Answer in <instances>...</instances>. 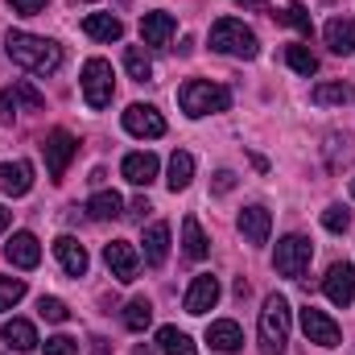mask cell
I'll return each instance as SVG.
<instances>
[{"mask_svg":"<svg viewBox=\"0 0 355 355\" xmlns=\"http://www.w3.org/2000/svg\"><path fill=\"white\" fill-rule=\"evenodd\" d=\"M4 50L17 67H25L29 75H54L62 67V46L50 42V37H37V33H8L4 37Z\"/></svg>","mask_w":355,"mask_h":355,"instance_id":"obj_1","label":"cell"},{"mask_svg":"<svg viewBox=\"0 0 355 355\" xmlns=\"http://www.w3.org/2000/svg\"><path fill=\"white\" fill-rule=\"evenodd\" d=\"M211 186H215V194H232V190H236V174H232V170H219Z\"/></svg>","mask_w":355,"mask_h":355,"instance_id":"obj_40","label":"cell"},{"mask_svg":"<svg viewBox=\"0 0 355 355\" xmlns=\"http://www.w3.org/2000/svg\"><path fill=\"white\" fill-rule=\"evenodd\" d=\"M215 302H219V277H211V272H198V277L190 281L186 297H182L186 314H207Z\"/></svg>","mask_w":355,"mask_h":355,"instance_id":"obj_13","label":"cell"},{"mask_svg":"<svg viewBox=\"0 0 355 355\" xmlns=\"http://www.w3.org/2000/svg\"><path fill=\"white\" fill-rule=\"evenodd\" d=\"M0 190L12 194V198L29 194V190H33V166H29V162H4V166H0Z\"/></svg>","mask_w":355,"mask_h":355,"instance_id":"obj_18","label":"cell"},{"mask_svg":"<svg viewBox=\"0 0 355 355\" xmlns=\"http://www.w3.org/2000/svg\"><path fill=\"white\" fill-rule=\"evenodd\" d=\"M302 331H306V339L318 343V347H339V343H343L339 322H335L327 310H318V306H306V310H302Z\"/></svg>","mask_w":355,"mask_h":355,"instance_id":"obj_7","label":"cell"},{"mask_svg":"<svg viewBox=\"0 0 355 355\" xmlns=\"http://www.w3.org/2000/svg\"><path fill=\"white\" fill-rule=\"evenodd\" d=\"M322 289H327V297L335 302V306H352L355 302V268L347 261H335V265L327 268V277H322Z\"/></svg>","mask_w":355,"mask_h":355,"instance_id":"obj_12","label":"cell"},{"mask_svg":"<svg viewBox=\"0 0 355 355\" xmlns=\"http://www.w3.org/2000/svg\"><path fill=\"white\" fill-rule=\"evenodd\" d=\"M178 103H182V112L190 120H198V116L227 112L232 107V91L211 83V79H190V83H182V91H178Z\"/></svg>","mask_w":355,"mask_h":355,"instance_id":"obj_2","label":"cell"},{"mask_svg":"<svg viewBox=\"0 0 355 355\" xmlns=\"http://www.w3.org/2000/svg\"><path fill=\"white\" fill-rule=\"evenodd\" d=\"M322 153H327V166H331V170H343V166L355 162V141L347 132H331L327 145H322Z\"/></svg>","mask_w":355,"mask_h":355,"instance_id":"obj_25","label":"cell"},{"mask_svg":"<svg viewBox=\"0 0 355 355\" xmlns=\"http://www.w3.org/2000/svg\"><path fill=\"white\" fill-rule=\"evenodd\" d=\"M310 99L318 107H331V103H355V87L352 83H318L310 91Z\"/></svg>","mask_w":355,"mask_h":355,"instance_id":"obj_29","label":"cell"},{"mask_svg":"<svg viewBox=\"0 0 355 355\" xmlns=\"http://www.w3.org/2000/svg\"><path fill=\"white\" fill-rule=\"evenodd\" d=\"M4 257L17 268H37L42 265V244H37L33 232H12V240L4 244Z\"/></svg>","mask_w":355,"mask_h":355,"instance_id":"obj_14","label":"cell"},{"mask_svg":"<svg viewBox=\"0 0 355 355\" xmlns=\"http://www.w3.org/2000/svg\"><path fill=\"white\" fill-rule=\"evenodd\" d=\"M54 257H58V265L67 268L71 277H83V272H87V265H91V261H87V248H83L75 236H58V240H54Z\"/></svg>","mask_w":355,"mask_h":355,"instance_id":"obj_17","label":"cell"},{"mask_svg":"<svg viewBox=\"0 0 355 355\" xmlns=\"http://www.w3.org/2000/svg\"><path fill=\"white\" fill-rule=\"evenodd\" d=\"M182 252H186L190 261H207V252H211V244H207V236H202V227H198L194 215L182 219Z\"/></svg>","mask_w":355,"mask_h":355,"instance_id":"obj_26","label":"cell"},{"mask_svg":"<svg viewBox=\"0 0 355 355\" xmlns=\"http://www.w3.org/2000/svg\"><path fill=\"white\" fill-rule=\"evenodd\" d=\"M153 322V306H149V297H132L128 306H124V327L128 331H145Z\"/></svg>","mask_w":355,"mask_h":355,"instance_id":"obj_32","label":"cell"},{"mask_svg":"<svg viewBox=\"0 0 355 355\" xmlns=\"http://www.w3.org/2000/svg\"><path fill=\"white\" fill-rule=\"evenodd\" d=\"M83 99H87L91 112H99V107H107L112 103V95H116V83H112V62H103V58H87V67H83Z\"/></svg>","mask_w":355,"mask_h":355,"instance_id":"obj_6","label":"cell"},{"mask_svg":"<svg viewBox=\"0 0 355 355\" xmlns=\"http://www.w3.org/2000/svg\"><path fill=\"white\" fill-rule=\"evenodd\" d=\"M120 174L128 178L132 186H149V182L157 178V157H153V153H128V157L120 162Z\"/></svg>","mask_w":355,"mask_h":355,"instance_id":"obj_22","label":"cell"},{"mask_svg":"<svg viewBox=\"0 0 355 355\" xmlns=\"http://www.w3.org/2000/svg\"><path fill=\"white\" fill-rule=\"evenodd\" d=\"M352 198H355V182H352Z\"/></svg>","mask_w":355,"mask_h":355,"instance_id":"obj_47","label":"cell"},{"mask_svg":"<svg viewBox=\"0 0 355 355\" xmlns=\"http://www.w3.org/2000/svg\"><path fill=\"white\" fill-rule=\"evenodd\" d=\"M322 227L327 232H347L352 227V211L347 207H327L322 211Z\"/></svg>","mask_w":355,"mask_h":355,"instance_id":"obj_36","label":"cell"},{"mask_svg":"<svg viewBox=\"0 0 355 355\" xmlns=\"http://www.w3.org/2000/svg\"><path fill=\"white\" fill-rule=\"evenodd\" d=\"M190 178H194V157H190V153H186V149H178L174 157H170V178H166V182H170V190H186V186H190Z\"/></svg>","mask_w":355,"mask_h":355,"instance_id":"obj_30","label":"cell"},{"mask_svg":"<svg viewBox=\"0 0 355 355\" xmlns=\"http://www.w3.org/2000/svg\"><path fill=\"white\" fill-rule=\"evenodd\" d=\"M124 128H128L132 137L153 141V137H166V116H162L153 103H128V112H124Z\"/></svg>","mask_w":355,"mask_h":355,"instance_id":"obj_9","label":"cell"},{"mask_svg":"<svg viewBox=\"0 0 355 355\" xmlns=\"http://www.w3.org/2000/svg\"><path fill=\"white\" fill-rule=\"evenodd\" d=\"M322 37L331 46V54H355V21H347V17H331Z\"/></svg>","mask_w":355,"mask_h":355,"instance_id":"obj_20","label":"cell"},{"mask_svg":"<svg viewBox=\"0 0 355 355\" xmlns=\"http://www.w3.org/2000/svg\"><path fill=\"white\" fill-rule=\"evenodd\" d=\"M211 50L215 54H227V58H257L261 54V42H257V33L244 25V21H236V17H223V21H215L211 25Z\"/></svg>","mask_w":355,"mask_h":355,"instance_id":"obj_3","label":"cell"},{"mask_svg":"<svg viewBox=\"0 0 355 355\" xmlns=\"http://www.w3.org/2000/svg\"><path fill=\"white\" fill-rule=\"evenodd\" d=\"M149 211H153V207H149V198H132V207H128V215H132V219H145Z\"/></svg>","mask_w":355,"mask_h":355,"instance_id":"obj_41","label":"cell"},{"mask_svg":"<svg viewBox=\"0 0 355 355\" xmlns=\"http://www.w3.org/2000/svg\"><path fill=\"white\" fill-rule=\"evenodd\" d=\"M42 153H46V170H50V178H62L67 174V166H71V157L79 153V141H75L67 128H54V132L46 137Z\"/></svg>","mask_w":355,"mask_h":355,"instance_id":"obj_8","label":"cell"},{"mask_svg":"<svg viewBox=\"0 0 355 355\" xmlns=\"http://www.w3.org/2000/svg\"><path fill=\"white\" fill-rule=\"evenodd\" d=\"M240 232L248 244H268V232H272V215L265 207H244L240 211Z\"/></svg>","mask_w":355,"mask_h":355,"instance_id":"obj_19","label":"cell"},{"mask_svg":"<svg viewBox=\"0 0 355 355\" xmlns=\"http://www.w3.org/2000/svg\"><path fill=\"white\" fill-rule=\"evenodd\" d=\"M21 297H25V281L21 277H0V314L12 310Z\"/></svg>","mask_w":355,"mask_h":355,"instance_id":"obj_35","label":"cell"},{"mask_svg":"<svg viewBox=\"0 0 355 355\" xmlns=\"http://www.w3.org/2000/svg\"><path fill=\"white\" fill-rule=\"evenodd\" d=\"M8 223H12V211H4V207H0V236L8 232Z\"/></svg>","mask_w":355,"mask_h":355,"instance_id":"obj_42","label":"cell"},{"mask_svg":"<svg viewBox=\"0 0 355 355\" xmlns=\"http://www.w3.org/2000/svg\"><path fill=\"white\" fill-rule=\"evenodd\" d=\"M120 211H124V198H120L116 190H99V194H91V202H87V215L99 219V223H103V219H116Z\"/></svg>","mask_w":355,"mask_h":355,"instance_id":"obj_27","label":"cell"},{"mask_svg":"<svg viewBox=\"0 0 355 355\" xmlns=\"http://www.w3.org/2000/svg\"><path fill=\"white\" fill-rule=\"evenodd\" d=\"M157 347H162V355H198V347L190 343V335L178 331V327H162L157 331Z\"/></svg>","mask_w":355,"mask_h":355,"instance_id":"obj_28","label":"cell"},{"mask_svg":"<svg viewBox=\"0 0 355 355\" xmlns=\"http://www.w3.org/2000/svg\"><path fill=\"white\" fill-rule=\"evenodd\" d=\"M124 67H128V75H132L137 83H149V79H153V62H149V54H145L141 46H128V50H124Z\"/></svg>","mask_w":355,"mask_h":355,"instance_id":"obj_31","label":"cell"},{"mask_svg":"<svg viewBox=\"0 0 355 355\" xmlns=\"http://www.w3.org/2000/svg\"><path fill=\"white\" fill-rule=\"evenodd\" d=\"M174 33H178V21L170 12H145V17H141V42H145V46L166 50Z\"/></svg>","mask_w":355,"mask_h":355,"instance_id":"obj_15","label":"cell"},{"mask_svg":"<svg viewBox=\"0 0 355 355\" xmlns=\"http://www.w3.org/2000/svg\"><path fill=\"white\" fill-rule=\"evenodd\" d=\"M103 261H107V268H112V277L116 281H137V272H141V252L128 244V240H112L107 248H103Z\"/></svg>","mask_w":355,"mask_h":355,"instance_id":"obj_11","label":"cell"},{"mask_svg":"<svg viewBox=\"0 0 355 355\" xmlns=\"http://www.w3.org/2000/svg\"><path fill=\"white\" fill-rule=\"evenodd\" d=\"M128 355H153V352H149V343H137V347H132Z\"/></svg>","mask_w":355,"mask_h":355,"instance_id":"obj_44","label":"cell"},{"mask_svg":"<svg viewBox=\"0 0 355 355\" xmlns=\"http://www.w3.org/2000/svg\"><path fill=\"white\" fill-rule=\"evenodd\" d=\"M207 343H211L215 352H223V355H236L240 347H244V331H240V322L219 318V322L207 327Z\"/></svg>","mask_w":355,"mask_h":355,"instance_id":"obj_16","label":"cell"},{"mask_svg":"<svg viewBox=\"0 0 355 355\" xmlns=\"http://www.w3.org/2000/svg\"><path fill=\"white\" fill-rule=\"evenodd\" d=\"M46 355H79V343L71 335H54V339H46Z\"/></svg>","mask_w":355,"mask_h":355,"instance_id":"obj_38","label":"cell"},{"mask_svg":"<svg viewBox=\"0 0 355 355\" xmlns=\"http://www.w3.org/2000/svg\"><path fill=\"white\" fill-rule=\"evenodd\" d=\"M83 33L95 37V42H120V37H124V25H120V17H112V12H91L87 21H83Z\"/></svg>","mask_w":355,"mask_h":355,"instance_id":"obj_24","label":"cell"},{"mask_svg":"<svg viewBox=\"0 0 355 355\" xmlns=\"http://www.w3.org/2000/svg\"><path fill=\"white\" fill-rule=\"evenodd\" d=\"M277 21H285V25H293V29H297L302 37H310V33H314V21H310V12H306V8H302L297 0H293V4L285 8V12H277Z\"/></svg>","mask_w":355,"mask_h":355,"instance_id":"obj_34","label":"cell"},{"mask_svg":"<svg viewBox=\"0 0 355 355\" xmlns=\"http://www.w3.org/2000/svg\"><path fill=\"white\" fill-rule=\"evenodd\" d=\"M8 4H12V12H21V17H37V12H46L50 0H8Z\"/></svg>","mask_w":355,"mask_h":355,"instance_id":"obj_39","label":"cell"},{"mask_svg":"<svg viewBox=\"0 0 355 355\" xmlns=\"http://www.w3.org/2000/svg\"><path fill=\"white\" fill-rule=\"evenodd\" d=\"M0 339H4L12 352H33V347H37V331H33V322H25V318H8V322L0 327Z\"/></svg>","mask_w":355,"mask_h":355,"instance_id":"obj_23","label":"cell"},{"mask_svg":"<svg viewBox=\"0 0 355 355\" xmlns=\"http://www.w3.org/2000/svg\"><path fill=\"white\" fill-rule=\"evenodd\" d=\"M37 310H42V318H46V322H67V318H71L67 302H58V297H42V302H37Z\"/></svg>","mask_w":355,"mask_h":355,"instance_id":"obj_37","label":"cell"},{"mask_svg":"<svg viewBox=\"0 0 355 355\" xmlns=\"http://www.w3.org/2000/svg\"><path fill=\"white\" fill-rule=\"evenodd\" d=\"M240 8H268V0H236Z\"/></svg>","mask_w":355,"mask_h":355,"instance_id":"obj_43","label":"cell"},{"mask_svg":"<svg viewBox=\"0 0 355 355\" xmlns=\"http://www.w3.org/2000/svg\"><path fill=\"white\" fill-rule=\"evenodd\" d=\"M75 4H91V0H75Z\"/></svg>","mask_w":355,"mask_h":355,"instance_id":"obj_46","label":"cell"},{"mask_svg":"<svg viewBox=\"0 0 355 355\" xmlns=\"http://www.w3.org/2000/svg\"><path fill=\"white\" fill-rule=\"evenodd\" d=\"M166 257H170V227L166 223H149L145 227V265L162 268Z\"/></svg>","mask_w":355,"mask_h":355,"instance_id":"obj_21","label":"cell"},{"mask_svg":"<svg viewBox=\"0 0 355 355\" xmlns=\"http://www.w3.org/2000/svg\"><path fill=\"white\" fill-rule=\"evenodd\" d=\"M285 343H289V302L281 293H268L261 310V352L281 355Z\"/></svg>","mask_w":355,"mask_h":355,"instance_id":"obj_4","label":"cell"},{"mask_svg":"<svg viewBox=\"0 0 355 355\" xmlns=\"http://www.w3.org/2000/svg\"><path fill=\"white\" fill-rule=\"evenodd\" d=\"M21 107H29V112H42L46 107V95L33 87V83H25V79L0 91V120H12Z\"/></svg>","mask_w":355,"mask_h":355,"instance_id":"obj_10","label":"cell"},{"mask_svg":"<svg viewBox=\"0 0 355 355\" xmlns=\"http://www.w3.org/2000/svg\"><path fill=\"white\" fill-rule=\"evenodd\" d=\"M310 261H314V244H310L306 236H285V240L277 244V252H272V268H277L281 277H293V281L306 277Z\"/></svg>","mask_w":355,"mask_h":355,"instance_id":"obj_5","label":"cell"},{"mask_svg":"<svg viewBox=\"0 0 355 355\" xmlns=\"http://www.w3.org/2000/svg\"><path fill=\"white\" fill-rule=\"evenodd\" d=\"M285 62H289L297 75H306V79H310V75H318V58H314L306 46H289V50H285Z\"/></svg>","mask_w":355,"mask_h":355,"instance_id":"obj_33","label":"cell"},{"mask_svg":"<svg viewBox=\"0 0 355 355\" xmlns=\"http://www.w3.org/2000/svg\"><path fill=\"white\" fill-rule=\"evenodd\" d=\"M95 352H99V355H103V339H95Z\"/></svg>","mask_w":355,"mask_h":355,"instance_id":"obj_45","label":"cell"}]
</instances>
